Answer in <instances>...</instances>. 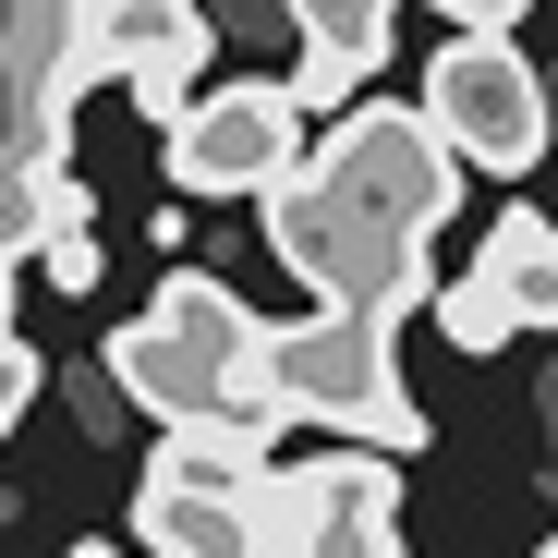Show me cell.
Returning <instances> with one entry per match:
<instances>
[{
  "label": "cell",
  "instance_id": "30bf717a",
  "mask_svg": "<svg viewBox=\"0 0 558 558\" xmlns=\"http://www.w3.org/2000/svg\"><path fill=\"white\" fill-rule=\"evenodd\" d=\"M425 316H437V340H449V352H510V340H522V328H510V304L486 292L474 267H461V279H437V292H425Z\"/></svg>",
  "mask_w": 558,
  "mask_h": 558
},
{
  "label": "cell",
  "instance_id": "7a4b0ae2",
  "mask_svg": "<svg viewBox=\"0 0 558 558\" xmlns=\"http://www.w3.org/2000/svg\"><path fill=\"white\" fill-rule=\"evenodd\" d=\"M304 170L328 182V207H352L377 243H437L449 231V207H461V158L425 134V110H401V98H352L340 122H328V146H304Z\"/></svg>",
  "mask_w": 558,
  "mask_h": 558
},
{
  "label": "cell",
  "instance_id": "8992f818",
  "mask_svg": "<svg viewBox=\"0 0 558 558\" xmlns=\"http://www.w3.org/2000/svg\"><path fill=\"white\" fill-rule=\"evenodd\" d=\"M279 13L304 25V61L279 73V98L292 110H352L364 85H377V61H389V13L401 0H279Z\"/></svg>",
  "mask_w": 558,
  "mask_h": 558
},
{
  "label": "cell",
  "instance_id": "6da1fadb",
  "mask_svg": "<svg viewBox=\"0 0 558 558\" xmlns=\"http://www.w3.org/2000/svg\"><path fill=\"white\" fill-rule=\"evenodd\" d=\"M98 364H110V389L134 413H158V437L170 425H267L279 437V413H267V316L243 292H219L207 267H170L158 304L98 340Z\"/></svg>",
  "mask_w": 558,
  "mask_h": 558
},
{
  "label": "cell",
  "instance_id": "7c38bea8",
  "mask_svg": "<svg viewBox=\"0 0 558 558\" xmlns=\"http://www.w3.org/2000/svg\"><path fill=\"white\" fill-rule=\"evenodd\" d=\"M437 13H449L461 37H522V13H534V0H437Z\"/></svg>",
  "mask_w": 558,
  "mask_h": 558
},
{
  "label": "cell",
  "instance_id": "4fadbf2b",
  "mask_svg": "<svg viewBox=\"0 0 558 558\" xmlns=\"http://www.w3.org/2000/svg\"><path fill=\"white\" fill-rule=\"evenodd\" d=\"M25 401H37V352H25V340H0V437H13Z\"/></svg>",
  "mask_w": 558,
  "mask_h": 558
},
{
  "label": "cell",
  "instance_id": "9c48e42d",
  "mask_svg": "<svg viewBox=\"0 0 558 558\" xmlns=\"http://www.w3.org/2000/svg\"><path fill=\"white\" fill-rule=\"evenodd\" d=\"M134 546H146V558H255V522L219 510V498H158V486H134Z\"/></svg>",
  "mask_w": 558,
  "mask_h": 558
},
{
  "label": "cell",
  "instance_id": "52a82bcc",
  "mask_svg": "<svg viewBox=\"0 0 558 558\" xmlns=\"http://www.w3.org/2000/svg\"><path fill=\"white\" fill-rule=\"evenodd\" d=\"M279 474V437L267 425H170L146 449V486L158 498H219V510H255V486Z\"/></svg>",
  "mask_w": 558,
  "mask_h": 558
},
{
  "label": "cell",
  "instance_id": "8fae6325",
  "mask_svg": "<svg viewBox=\"0 0 558 558\" xmlns=\"http://www.w3.org/2000/svg\"><path fill=\"white\" fill-rule=\"evenodd\" d=\"M37 267H49V292H98V231H61V243H37Z\"/></svg>",
  "mask_w": 558,
  "mask_h": 558
},
{
  "label": "cell",
  "instance_id": "5bb4252c",
  "mask_svg": "<svg viewBox=\"0 0 558 558\" xmlns=\"http://www.w3.org/2000/svg\"><path fill=\"white\" fill-rule=\"evenodd\" d=\"M534 558H558V534H546V546H534Z\"/></svg>",
  "mask_w": 558,
  "mask_h": 558
},
{
  "label": "cell",
  "instance_id": "277c9868",
  "mask_svg": "<svg viewBox=\"0 0 558 558\" xmlns=\"http://www.w3.org/2000/svg\"><path fill=\"white\" fill-rule=\"evenodd\" d=\"M425 134L461 158V170H498L522 182L546 146H558V98H546V73L522 61V37H449L425 61Z\"/></svg>",
  "mask_w": 558,
  "mask_h": 558
},
{
  "label": "cell",
  "instance_id": "5b68a950",
  "mask_svg": "<svg viewBox=\"0 0 558 558\" xmlns=\"http://www.w3.org/2000/svg\"><path fill=\"white\" fill-rule=\"evenodd\" d=\"M158 146H170V195L219 207V195H267V182L304 158V110L243 73V85H219V98H195Z\"/></svg>",
  "mask_w": 558,
  "mask_h": 558
},
{
  "label": "cell",
  "instance_id": "ba28073f",
  "mask_svg": "<svg viewBox=\"0 0 558 558\" xmlns=\"http://www.w3.org/2000/svg\"><path fill=\"white\" fill-rule=\"evenodd\" d=\"M474 279L510 304V328H558V219H534V207H510L498 231H486V255H474Z\"/></svg>",
  "mask_w": 558,
  "mask_h": 558
},
{
  "label": "cell",
  "instance_id": "3957f363",
  "mask_svg": "<svg viewBox=\"0 0 558 558\" xmlns=\"http://www.w3.org/2000/svg\"><path fill=\"white\" fill-rule=\"evenodd\" d=\"M255 207H267V255L316 292V316H364V328H389V340L425 316V255L413 243H377L352 207H328V182L304 158L279 170Z\"/></svg>",
  "mask_w": 558,
  "mask_h": 558
}]
</instances>
